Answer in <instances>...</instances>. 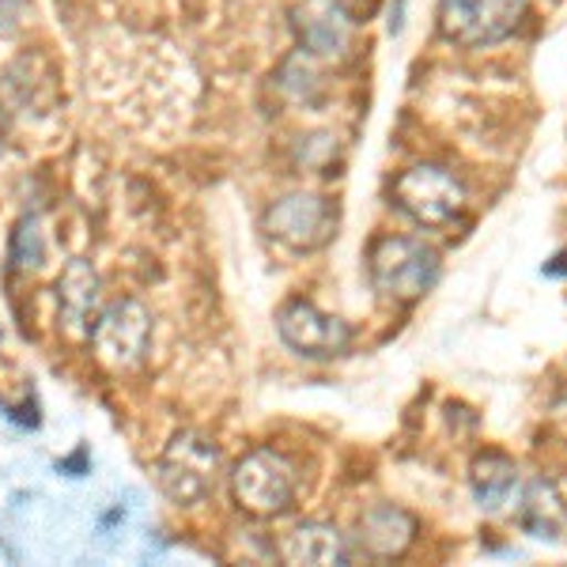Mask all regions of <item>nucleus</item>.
<instances>
[{"mask_svg": "<svg viewBox=\"0 0 567 567\" xmlns=\"http://www.w3.org/2000/svg\"><path fill=\"white\" fill-rule=\"evenodd\" d=\"M439 269L443 265H439V254L432 246L409 239V235H382L368 250V272L374 291L401 307L424 299L435 288Z\"/></svg>", "mask_w": 567, "mask_h": 567, "instance_id": "f257e3e1", "label": "nucleus"}, {"mask_svg": "<svg viewBox=\"0 0 567 567\" xmlns=\"http://www.w3.org/2000/svg\"><path fill=\"white\" fill-rule=\"evenodd\" d=\"M390 200L398 213H405L420 227H451L465 213V186L454 171L439 167V163H416V167L401 171L390 186Z\"/></svg>", "mask_w": 567, "mask_h": 567, "instance_id": "f03ea898", "label": "nucleus"}, {"mask_svg": "<svg viewBox=\"0 0 567 567\" xmlns=\"http://www.w3.org/2000/svg\"><path fill=\"white\" fill-rule=\"evenodd\" d=\"M91 352L106 371H136L152 349V315L141 299H114L91 322Z\"/></svg>", "mask_w": 567, "mask_h": 567, "instance_id": "7ed1b4c3", "label": "nucleus"}, {"mask_svg": "<svg viewBox=\"0 0 567 567\" xmlns=\"http://www.w3.org/2000/svg\"><path fill=\"white\" fill-rule=\"evenodd\" d=\"M219 473V446L200 432H178L163 446L155 462V481L159 492L178 507H194L213 492Z\"/></svg>", "mask_w": 567, "mask_h": 567, "instance_id": "20e7f679", "label": "nucleus"}, {"mask_svg": "<svg viewBox=\"0 0 567 567\" xmlns=\"http://www.w3.org/2000/svg\"><path fill=\"white\" fill-rule=\"evenodd\" d=\"M296 465L277 451H250L231 470V496L250 518H280L296 507Z\"/></svg>", "mask_w": 567, "mask_h": 567, "instance_id": "39448f33", "label": "nucleus"}, {"mask_svg": "<svg viewBox=\"0 0 567 567\" xmlns=\"http://www.w3.org/2000/svg\"><path fill=\"white\" fill-rule=\"evenodd\" d=\"M529 0H439V34L462 50L507 42L523 27Z\"/></svg>", "mask_w": 567, "mask_h": 567, "instance_id": "423d86ee", "label": "nucleus"}, {"mask_svg": "<svg viewBox=\"0 0 567 567\" xmlns=\"http://www.w3.org/2000/svg\"><path fill=\"white\" fill-rule=\"evenodd\" d=\"M337 224H341V213L322 194H288L265 208V231H269V239H277L280 246H288L296 254L322 250L337 235Z\"/></svg>", "mask_w": 567, "mask_h": 567, "instance_id": "0eeeda50", "label": "nucleus"}, {"mask_svg": "<svg viewBox=\"0 0 567 567\" xmlns=\"http://www.w3.org/2000/svg\"><path fill=\"white\" fill-rule=\"evenodd\" d=\"M277 333L303 360H333V355L349 352L352 344L349 322L337 315H326L322 307L307 303V299H291L288 307H280Z\"/></svg>", "mask_w": 567, "mask_h": 567, "instance_id": "6e6552de", "label": "nucleus"}, {"mask_svg": "<svg viewBox=\"0 0 567 567\" xmlns=\"http://www.w3.org/2000/svg\"><path fill=\"white\" fill-rule=\"evenodd\" d=\"M291 31L299 50L318 61H341L352 45V16L341 0H296L291 4Z\"/></svg>", "mask_w": 567, "mask_h": 567, "instance_id": "1a4fd4ad", "label": "nucleus"}, {"mask_svg": "<svg viewBox=\"0 0 567 567\" xmlns=\"http://www.w3.org/2000/svg\"><path fill=\"white\" fill-rule=\"evenodd\" d=\"M420 523L398 503H374L355 518L352 534V553H363L368 560H398L405 556L416 542Z\"/></svg>", "mask_w": 567, "mask_h": 567, "instance_id": "9d476101", "label": "nucleus"}, {"mask_svg": "<svg viewBox=\"0 0 567 567\" xmlns=\"http://www.w3.org/2000/svg\"><path fill=\"white\" fill-rule=\"evenodd\" d=\"M515 523L523 529L526 537L534 542H567V503L560 496L553 481L545 477H534L518 492V503H515Z\"/></svg>", "mask_w": 567, "mask_h": 567, "instance_id": "9b49d317", "label": "nucleus"}, {"mask_svg": "<svg viewBox=\"0 0 567 567\" xmlns=\"http://www.w3.org/2000/svg\"><path fill=\"white\" fill-rule=\"evenodd\" d=\"M99 272L91 269L87 261H69L65 272L58 277V310H61V322L72 337H87L91 322L99 315Z\"/></svg>", "mask_w": 567, "mask_h": 567, "instance_id": "f8f14e48", "label": "nucleus"}, {"mask_svg": "<svg viewBox=\"0 0 567 567\" xmlns=\"http://www.w3.org/2000/svg\"><path fill=\"white\" fill-rule=\"evenodd\" d=\"M280 560L284 564H310V567H329V564H349L352 548L349 537L337 526L326 523H303L280 537Z\"/></svg>", "mask_w": 567, "mask_h": 567, "instance_id": "ddd939ff", "label": "nucleus"}, {"mask_svg": "<svg viewBox=\"0 0 567 567\" xmlns=\"http://www.w3.org/2000/svg\"><path fill=\"white\" fill-rule=\"evenodd\" d=\"M470 492L484 515H499L518 496V465L503 451H481L470 465Z\"/></svg>", "mask_w": 567, "mask_h": 567, "instance_id": "4468645a", "label": "nucleus"}, {"mask_svg": "<svg viewBox=\"0 0 567 567\" xmlns=\"http://www.w3.org/2000/svg\"><path fill=\"white\" fill-rule=\"evenodd\" d=\"M280 91L291 103L315 106L322 99V76H318V58H310L307 50H296L280 69Z\"/></svg>", "mask_w": 567, "mask_h": 567, "instance_id": "2eb2a0df", "label": "nucleus"}, {"mask_svg": "<svg viewBox=\"0 0 567 567\" xmlns=\"http://www.w3.org/2000/svg\"><path fill=\"white\" fill-rule=\"evenodd\" d=\"M23 16H27V0H0V39L20 31Z\"/></svg>", "mask_w": 567, "mask_h": 567, "instance_id": "dca6fc26", "label": "nucleus"}, {"mask_svg": "<svg viewBox=\"0 0 567 567\" xmlns=\"http://www.w3.org/2000/svg\"><path fill=\"white\" fill-rule=\"evenodd\" d=\"M405 4L409 0H398V8H390V34H401V27H405Z\"/></svg>", "mask_w": 567, "mask_h": 567, "instance_id": "f3484780", "label": "nucleus"}]
</instances>
